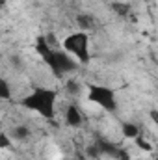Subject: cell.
<instances>
[{
    "instance_id": "18",
    "label": "cell",
    "mask_w": 158,
    "mask_h": 160,
    "mask_svg": "<svg viewBox=\"0 0 158 160\" xmlns=\"http://www.w3.org/2000/svg\"><path fill=\"white\" fill-rule=\"evenodd\" d=\"M156 91H158V84H156Z\"/></svg>"
},
{
    "instance_id": "3",
    "label": "cell",
    "mask_w": 158,
    "mask_h": 160,
    "mask_svg": "<svg viewBox=\"0 0 158 160\" xmlns=\"http://www.w3.org/2000/svg\"><path fill=\"white\" fill-rule=\"evenodd\" d=\"M87 97H89L91 102L99 104L106 112H114L116 110V93L110 88H106V86L89 84L87 86Z\"/></svg>"
},
{
    "instance_id": "15",
    "label": "cell",
    "mask_w": 158,
    "mask_h": 160,
    "mask_svg": "<svg viewBox=\"0 0 158 160\" xmlns=\"http://www.w3.org/2000/svg\"><path fill=\"white\" fill-rule=\"evenodd\" d=\"M87 155H89L91 158H97V157L101 155V151L97 149V145H91V147H87Z\"/></svg>"
},
{
    "instance_id": "17",
    "label": "cell",
    "mask_w": 158,
    "mask_h": 160,
    "mask_svg": "<svg viewBox=\"0 0 158 160\" xmlns=\"http://www.w3.org/2000/svg\"><path fill=\"white\" fill-rule=\"evenodd\" d=\"M149 116H151V119L158 125V110H151V112H149Z\"/></svg>"
},
{
    "instance_id": "1",
    "label": "cell",
    "mask_w": 158,
    "mask_h": 160,
    "mask_svg": "<svg viewBox=\"0 0 158 160\" xmlns=\"http://www.w3.org/2000/svg\"><path fill=\"white\" fill-rule=\"evenodd\" d=\"M21 104L28 110H34L36 114L43 116L45 119H52L56 110H54V104H56V91L50 89V88H36L30 95H26Z\"/></svg>"
},
{
    "instance_id": "16",
    "label": "cell",
    "mask_w": 158,
    "mask_h": 160,
    "mask_svg": "<svg viewBox=\"0 0 158 160\" xmlns=\"http://www.w3.org/2000/svg\"><path fill=\"white\" fill-rule=\"evenodd\" d=\"M0 147H9V138H7V134H0Z\"/></svg>"
},
{
    "instance_id": "2",
    "label": "cell",
    "mask_w": 158,
    "mask_h": 160,
    "mask_svg": "<svg viewBox=\"0 0 158 160\" xmlns=\"http://www.w3.org/2000/svg\"><path fill=\"white\" fill-rule=\"evenodd\" d=\"M63 48L71 52L80 63L89 62V36L86 32H77V34L67 36L63 41Z\"/></svg>"
},
{
    "instance_id": "4",
    "label": "cell",
    "mask_w": 158,
    "mask_h": 160,
    "mask_svg": "<svg viewBox=\"0 0 158 160\" xmlns=\"http://www.w3.org/2000/svg\"><path fill=\"white\" fill-rule=\"evenodd\" d=\"M45 62H47V65L50 67L52 75L58 77V78H62L63 75L73 73V71L77 69V63H75L65 52H62V50H52L50 56H48Z\"/></svg>"
},
{
    "instance_id": "12",
    "label": "cell",
    "mask_w": 158,
    "mask_h": 160,
    "mask_svg": "<svg viewBox=\"0 0 158 160\" xmlns=\"http://www.w3.org/2000/svg\"><path fill=\"white\" fill-rule=\"evenodd\" d=\"M0 97H2L4 101H7V99L11 97V91H9V86H7L6 80H0Z\"/></svg>"
},
{
    "instance_id": "10",
    "label": "cell",
    "mask_w": 158,
    "mask_h": 160,
    "mask_svg": "<svg viewBox=\"0 0 158 160\" xmlns=\"http://www.w3.org/2000/svg\"><path fill=\"white\" fill-rule=\"evenodd\" d=\"M77 22H78L80 28H84V30H89V28L95 26L93 17H89V15H78V17H77Z\"/></svg>"
},
{
    "instance_id": "9",
    "label": "cell",
    "mask_w": 158,
    "mask_h": 160,
    "mask_svg": "<svg viewBox=\"0 0 158 160\" xmlns=\"http://www.w3.org/2000/svg\"><path fill=\"white\" fill-rule=\"evenodd\" d=\"M28 136H30V128H28V127L17 125V127L13 128V138H15V140H26Z\"/></svg>"
},
{
    "instance_id": "13",
    "label": "cell",
    "mask_w": 158,
    "mask_h": 160,
    "mask_svg": "<svg viewBox=\"0 0 158 160\" xmlns=\"http://www.w3.org/2000/svg\"><path fill=\"white\" fill-rule=\"evenodd\" d=\"M136 143H138V147H140V149H143V151H147V153H151V151H153L151 143H147V142H145L143 138H140V136L136 138Z\"/></svg>"
},
{
    "instance_id": "6",
    "label": "cell",
    "mask_w": 158,
    "mask_h": 160,
    "mask_svg": "<svg viewBox=\"0 0 158 160\" xmlns=\"http://www.w3.org/2000/svg\"><path fill=\"white\" fill-rule=\"evenodd\" d=\"M65 121H67V125H71V127H80V125H82L80 110L75 104H71V106L67 108V112H65Z\"/></svg>"
},
{
    "instance_id": "14",
    "label": "cell",
    "mask_w": 158,
    "mask_h": 160,
    "mask_svg": "<svg viewBox=\"0 0 158 160\" xmlns=\"http://www.w3.org/2000/svg\"><path fill=\"white\" fill-rule=\"evenodd\" d=\"M67 89H69V93H78L80 86L75 82V80H69V82H67Z\"/></svg>"
},
{
    "instance_id": "19",
    "label": "cell",
    "mask_w": 158,
    "mask_h": 160,
    "mask_svg": "<svg viewBox=\"0 0 158 160\" xmlns=\"http://www.w3.org/2000/svg\"><path fill=\"white\" fill-rule=\"evenodd\" d=\"M156 160H158V157H156Z\"/></svg>"
},
{
    "instance_id": "8",
    "label": "cell",
    "mask_w": 158,
    "mask_h": 160,
    "mask_svg": "<svg viewBox=\"0 0 158 160\" xmlns=\"http://www.w3.org/2000/svg\"><path fill=\"white\" fill-rule=\"evenodd\" d=\"M123 136L125 138H130V140H136L140 136V127L134 125V123H123Z\"/></svg>"
},
{
    "instance_id": "7",
    "label": "cell",
    "mask_w": 158,
    "mask_h": 160,
    "mask_svg": "<svg viewBox=\"0 0 158 160\" xmlns=\"http://www.w3.org/2000/svg\"><path fill=\"white\" fill-rule=\"evenodd\" d=\"M36 50H37V54H39L43 60H47V58L50 56L52 48H50L48 41L45 39V36H39V38H37V41H36Z\"/></svg>"
},
{
    "instance_id": "5",
    "label": "cell",
    "mask_w": 158,
    "mask_h": 160,
    "mask_svg": "<svg viewBox=\"0 0 158 160\" xmlns=\"http://www.w3.org/2000/svg\"><path fill=\"white\" fill-rule=\"evenodd\" d=\"M95 145H97V149L101 151V155H106V157L119 158V160H128V153H126L125 149H121L116 143H110V142L104 140V138H97Z\"/></svg>"
},
{
    "instance_id": "11",
    "label": "cell",
    "mask_w": 158,
    "mask_h": 160,
    "mask_svg": "<svg viewBox=\"0 0 158 160\" xmlns=\"http://www.w3.org/2000/svg\"><path fill=\"white\" fill-rule=\"evenodd\" d=\"M112 9L117 13L119 17H126L128 11H130V6L125 4V2H114V4H112Z\"/></svg>"
}]
</instances>
